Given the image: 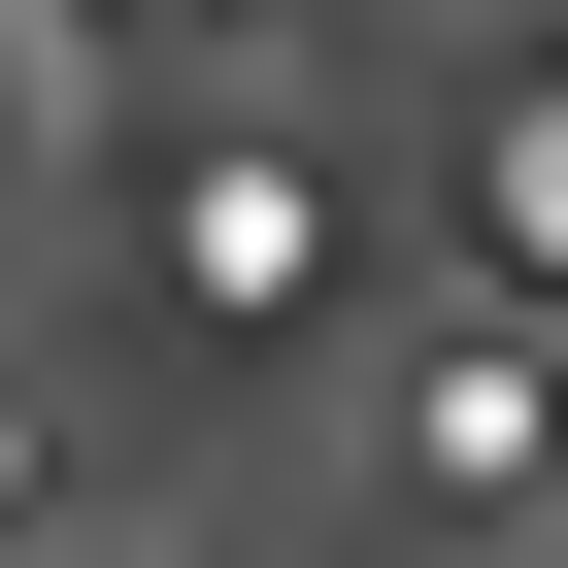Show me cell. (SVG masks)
I'll return each mask as SVG.
<instances>
[{"mask_svg": "<svg viewBox=\"0 0 568 568\" xmlns=\"http://www.w3.org/2000/svg\"><path fill=\"white\" fill-rule=\"evenodd\" d=\"M468 302H501V335H568V68H501V101H468Z\"/></svg>", "mask_w": 568, "mask_h": 568, "instance_id": "3957f363", "label": "cell"}, {"mask_svg": "<svg viewBox=\"0 0 568 568\" xmlns=\"http://www.w3.org/2000/svg\"><path fill=\"white\" fill-rule=\"evenodd\" d=\"M134 267H168L201 335H302V302H335V168H302V134H168V201H134Z\"/></svg>", "mask_w": 568, "mask_h": 568, "instance_id": "7a4b0ae2", "label": "cell"}, {"mask_svg": "<svg viewBox=\"0 0 568 568\" xmlns=\"http://www.w3.org/2000/svg\"><path fill=\"white\" fill-rule=\"evenodd\" d=\"M34 501H68V435H34V368H0V568H34Z\"/></svg>", "mask_w": 568, "mask_h": 568, "instance_id": "277c9868", "label": "cell"}, {"mask_svg": "<svg viewBox=\"0 0 568 568\" xmlns=\"http://www.w3.org/2000/svg\"><path fill=\"white\" fill-rule=\"evenodd\" d=\"M368 468H402L435 535H568V335H501V302L368 335Z\"/></svg>", "mask_w": 568, "mask_h": 568, "instance_id": "6da1fadb", "label": "cell"}]
</instances>
